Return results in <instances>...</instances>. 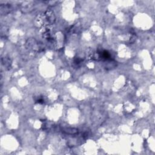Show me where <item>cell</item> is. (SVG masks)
I'll return each mask as SVG.
<instances>
[{"instance_id":"6da1fadb","label":"cell","mask_w":155,"mask_h":155,"mask_svg":"<svg viewBox=\"0 0 155 155\" xmlns=\"http://www.w3.org/2000/svg\"><path fill=\"white\" fill-rule=\"evenodd\" d=\"M27 45L29 46V48H31V49H33L34 50H38V51H40L41 48L40 45L37 42L36 40H33V39H30V40H28Z\"/></svg>"},{"instance_id":"7a4b0ae2","label":"cell","mask_w":155,"mask_h":155,"mask_svg":"<svg viewBox=\"0 0 155 155\" xmlns=\"http://www.w3.org/2000/svg\"><path fill=\"white\" fill-rule=\"evenodd\" d=\"M2 63H3V66L5 67L8 69H10L11 64H12V61H11L10 59L9 58L4 57L2 58Z\"/></svg>"},{"instance_id":"3957f363","label":"cell","mask_w":155,"mask_h":155,"mask_svg":"<svg viewBox=\"0 0 155 155\" xmlns=\"http://www.w3.org/2000/svg\"><path fill=\"white\" fill-rule=\"evenodd\" d=\"M63 132L66 133L70 134H76V133H78L77 130L75 129V128H63Z\"/></svg>"}]
</instances>
